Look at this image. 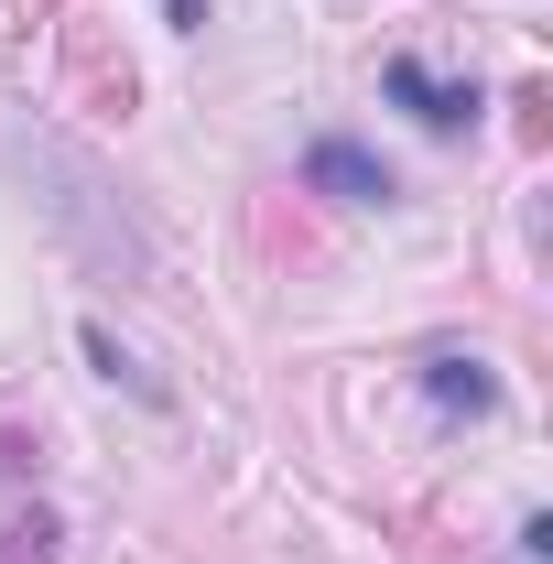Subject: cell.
Segmentation results:
<instances>
[{
	"label": "cell",
	"mask_w": 553,
	"mask_h": 564,
	"mask_svg": "<svg viewBox=\"0 0 553 564\" xmlns=\"http://www.w3.org/2000/svg\"><path fill=\"white\" fill-rule=\"evenodd\" d=\"M163 11H174V22H185V33H196V22H207V0H163Z\"/></svg>",
	"instance_id": "cell-5"
},
{
	"label": "cell",
	"mask_w": 553,
	"mask_h": 564,
	"mask_svg": "<svg viewBox=\"0 0 553 564\" xmlns=\"http://www.w3.org/2000/svg\"><path fill=\"white\" fill-rule=\"evenodd\" d=\"M423 391H434V413H488L499 402V380L478 358H423Z\"/></svg>",
	"instance_id": "cell-3"
},
{
	"label": "cell",
	"mask_w": 553,
	"mask_h": 564,
	"mask_svg": "<svg viewBox=\"0 0 553 564\" xmlns=\"http://www.w3.org/2000/svg\"><path fill=\"white\" fill-rule=\"evenodd\" d=\"M66 55H76V87H87V109H109V120H120V109H131V66H109L87 22L66 33Z\"/></svg>",
	"instance_id": "cell-4"
},
{
	"label": "cell",
	"mask_w": 553,
	"mask_h": 564,
	"mask_svg": "<svg viewBox=\"0 0 553 564\" xmlns=\"http://www.w3.org/2000/svg\"><path fill=\"white\" fill-rule=\"evenodd\" d=\"M304 174H315L337 207H380V196H391V163H369L358 141H315V163H304Z\"/></svg>",
	"instance_id": "cell-2"
},
{
	"label": "cell",
	"mask_w": 553,
	"mask_h": 564,
	"mask_svg": "<svg viewBox=\"0 0 553 564\" xmlns=\"http://www.w3.org/2000/svg\"><path fill=\"white\" fill-rule=\"evenodd\" d=\"M380 87L413 109L423 131H467V120H478V87H456V76H423L413 55H391V66H380Z\"/></svg>",
	"instance_id": "cell-1"
}]
</instances>
